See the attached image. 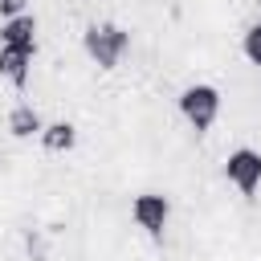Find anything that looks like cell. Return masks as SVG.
Returning <instances> with one entry per match:
<instances>
[{
	"instance_id": "4",
	"label": "cell",
	"mask_w": 261,
	"mask_h": 261,
	"mask_svg": "<svg viewBox=\"0 0 261 261\" xmlns=\"http://www.w3.org/2000/svg\"><path fill=\"white\" fill-rule=\"evenodd\" d=\"M4 49H20V53H33V45H37V24H33V16H12L8 24H4Z\"/></svg>"
},
{
	"instance_id": "1",
	"label": "cell",
	"mask_w": 261,
	"mask_h": 261,
	"mask_svg": "<svg viewBox=\"0 0 261 261\" xmlns=\"http://www.w3.org/2000/svg\"><path fill=\"white\" fill-rule=\"evenodd\" d=\"M86 49H90V57L98 65H114L122 57V49H126V33L114 29V24H94L86 33Z\"/></svg>"
},
{
	"instance_id": "7",
	"label": "cell",
	"mask_w": 261,
	"mask_h": 261,
	"mask_svg": "<svg viewBox=\"0 0 261 261\" xmlns=\"http://www.w3.org/2000/svg\"><path fill=\"white\" fill-rule=\"evenodd\" d=\"M8 130H12V135H20V139H24V135H33V130H41L37 110H33V106H16V110L8 114Z\"/></svg>"
},
{
	"instance_id": "9",
	"label": "cell",
	"mask_w": 261,
	"mask_h": 261,
	"mask_svg": "<svg viewBox=\"0 0 261 261\" xmlns=\"http://www.w3.org/2000/svg\"><path fill=\"white\" fill-rule=\"evenodd\" d=\"M245 53H249L253 65H261V24H253V29L245 33Z\"/></svg>"
},
{
	"instance_id": "2",
	"label": "cell",
	"mask_w": 261,
	"mask_h": 261,
	"mask_svg": "<svg viewBox=\"0 0 261 261\" xmlns=\"http://www.w3.org/2000/svg\"><path fill=\"white\" fill-rule=\"evenodd\" d=\"M179 106H184V114L192 118V126L204 130V126H212V118H216V110H220V94H216L212 86H192V90H184Z\"/></svg>"
},
{
	"instance_id": "6",
	"label": "cell",
	"mask_w": 261,
	"mask_h": 261,
	"mask_svg": "<svg viewBox=\"0 0 261 261\" xmlns=\"http://www.w3.org/2000/svg\"><path fill=\"white\" fill-rule=\"evenodd\" d=\"M29 57H33V53H20V49H4V53H0V73H4V77H12V82H24Z\"/></svg>"
},
{
	"instance_id": "3",
	"label": "cell",
	"mask_w": 261,
	"mask_h": 261,
	"mask_svg": "<svg viewBox=\"0 0 261 261\" xmlns=\"http://www.w3.org/2000/svg\"><path fill=\"white\" fill-rule=\"evenodd\" d=\"M228 179L241 188V192H257V184H261V155L257 151H249V147H241V151H232L228 155Z\"/></svg>"
},
{
	"instance_id": "8",
	"label": "cell",
	"mask_w": 261,
	"mask_h": 261,
	"mask_svg": "<svg viewBox=\"0 0 261 261\" xmlns=\"http://www.w3.org/2000/svg\"><path fill=\"white\" fill-rule=\"evenodd\" d=\"M45 147H49V151H65V147H73V126H69V122H53V126H45Z\"/></svg>"
},
{
	"instance_id": "5",
	"label": "cell",
	"mask_w": 261,
	"mask_h": 261,
	"mask_svg": "<svg viewBox=\"0 0 261 261\" xmlns=\"http://www.w3.org/2000/svg\"><path fill=\"white\" fill-rule=\"evenodd\" d=\"M135 220H139L147 232H159L163 220H167V200H163V196H139V200H135Z\"/></svg>"
},
{
	"instance_id": "10",
	"label": "cell",
	"mask_w": 261,
	"mask_h": 261,
	"mask_svg": "<svg viewBox=\"0 0 261 261\" xmlns=\"http://www.w3.org/2000/svg\"><path fill=\"white\" fill-rule=\"evenodd\" d=\"M20 8H24V0H0V12L12 20V16H20Z\"/></svg>"
}]
</instances>
